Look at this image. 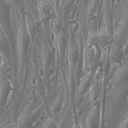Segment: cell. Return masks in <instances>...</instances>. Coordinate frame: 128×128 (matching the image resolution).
Here are the masks:
<instances>
[{"label":"cell","instance_id":"cell-1","mask_svg":"<svg viewBox=\"0 0 128 128\" xmlns=\"http://www.w3.org/2000/svg\"><path fill=\"white\" fill-rule=\"evenodd\" d=\"M103 76L102 68L100 66L95 74L90 90L92 100L94 105L98 104V100L102 92Z\"/></svg>","mask_w":128,"mask_h":128},{"label":"cell","instance_id":"cell-2","mask_svg":"<svg viewBox=\"0 0 128 128\" xmlns=\"http://www.w3.org/2000/svg\"><path fill=\"white\" fill-rule=\"evenodd\" d=\"M12 90L10 80L6 78H2L0 86V109L2 110L5 107Z\"/></svg>","mask_w":128,"mask_h":128},{"label":"cell","instance_id":"cell-3","mask_svg":"<svg viewBox=\"0 0 128 128\" xmlns=\"http://www.w3.org/2000/svg\"><path fill=\"white\" fill-rule=\"evenodd\" d=\"M100 106L98 104L94 105L88 114L86 120V125L88 128H100Z\"/></svg>","mask_w":128,"mask_h":128},{"label":"cell","instance_id":"cell-4","mask_svg":"<svg viewBox=\"0 0 128 128\" xmlns=\"http://www.w3.org/2000/svg\"><path fill=\"white\" fill-rule=\"evenodd\" d=\"M96 52V48L88 44L86 46L83 58L84 70L87 72H90L91 64L95 57Z\"/></svg>","mask_w":128,"mask_h":128},{"label":"cell","instance_id":"cell-5","mask_svg":"<svg viewBox=\"0 0 128 128\" xmlns=\"http://www.w3.org/2000/svg\"><path fill=\"white\" fill-rule=\"evenodd\" d=\"M0 54L8 61L11 60L10 42L6 36L4 32L0 33Z\"/></svg>","mask_w":128,"mask_h":128},{"label":"cell","instance_id":"cell-6","mask_svg":"<svg viewBox=\"0 0 128 128\" xmlns=\"http://www.w3.org/2000/svg\"><path fill=\"white\" fill-rule=\"evenodd\" d=\"M124 56V50L122 46L116 43L112 45L110 52L111 61L114 64H120L122 63Z\"/></svg>","mask_w":128,"mask_h":128},{"label":"cell","instance_id":"cell-7","mask_svg":"<svg viewBox=\"0 0 128 128\" xmlns=\"http://www.w3.org/2000/svg\"><path fill=\"white\" fill-rule=\"evenodd\" d=\"M96 74L89 72L83 78H82L80 83V96H84L90 90Z\"/></svg>","mask_w":128,"mask_h":128},{"label":"cell","instance_id":"cell-8","mask_svg":"<svg viewBox=\"0 0 128 128\" xmlns=\"http://www.w3.org/2000/svg\"><path fill=\"white\" fill-rule=\"evenodd\" d=\"M26 30L30 37L31 42H32L37 33L38 24L34 21V19L29 14L26 16Z\"/></svg>","mask_w":128,"mask_h":128},{"label":"cell","instance_id":"cell-9","mask_svg":"<svg viewBox=\"0 0 128 128\" xmlns=\"http://www.w3.org/2000/svg\"><path fill=\"white\" fill-rule=\"evenodd\" d=\"M58 46L62 60L64 61L66 55V51L67 45V36L64 30H62L56 38Z\"/></svg>","mask_w":128,"mask_h":128},{"label":"cell","instance_id":"cell-10","mask_svg":"<svg viewBox=\"0 0 128 128\" xmlns=\"http://www.w3.org/2000/svg\"><path fill=\"white\" fill-rule=\"evenodd\" d=\"M80 56L78 47L76 44L72 45L69 51L68 58L72 68L74 71Z\"/></svg>","mask_w":128,"mask_h":128},{"label":"cell","instance_id":"cell-11","mask_svg":"<svg viewBox=\"0 0 128 128\" xmlns=\"http://www.w3.org/2000/svg\"><path fill=\"white\" fill-rule=\"evenodd\" d=\"M38 9L40 14L45 18H48L52 12V6L48 0L38 2Z\"/></svg>","mask_w":128,"mask_h":128},{"label":"cell","instance_id":"cell-12","mask_svg":"<svg viewBox=\"0 0 128 128\" xmlns=\"http://www.w3.org/2000/svg\"><path fill=\"white\" fill-rule=\"evenodd\" d=\"M99 44L98 46L100 50L105 48L108 45L110 40V36L106 29H102L98 32Z\"/></svg>","mask_w":128,"mask_h":128},{"label":"cell","instance_id":"cell-13","mask_svg":"<svg viewBox=\"0 0 128 128\" xmlns=\"http://www.w3.org/2000/svg\"><path fill=\"white\" fill-rule=\"evenodd\" d=\"M44 63L45 66L46 72L50 70V64L53 58V53L50 48L46 46L44 48Z\"/></svg>","mask_w":128,"mask_h":128},{"label":"cell","instance_id":"cell-14","mask_svg":"<svg viewBox=\"0 0 128 128\" xmlns=\"http://www.w3.org/2000/svg\"><path fill=\"white\" fill-rule=\"evenodd\" d=\"M116 82L123 83L128 80V67H122L118 70L116 76Z\"/></svg>","mask_w":128,"mask_h":128},{"label":"cell","instance_id":"cell-15","mask_svg":"<svg viewBox=\"0 0 128 128\" xmlns=\"http://www.w3.org/2000/svg\"><path fill=\"white\" fill-rule=\"evenodd\" d=\"M99 36L98 32L92 31L90 32L88 36V44L96 48L98 46Z\"/></svg>","mask_w":128,"mask_h":128},{"label":"cell","instance_id":"cell-16","mask_svg":"<svg viewBox=\"0 0 128 128\" xmlns=\"http://www.w3.org/2000/svg\"><path fill=\"white\" fill-rule=\"evenodd\" d=\"M52 30L54 33L56 38L60 34V33L62 32V24L60 20L58 18H56L52 24Z\"/></svg>","mask_w":128,"mask_h":128},{"label":"cell","instance_id":"cell-17","mask_svg":"<svg viewBox=\"0 0 128 128\" xmlns=\"http://www.w3.org/2000/svg\"><path fill=\"white\" fill-rule=\"evenodd\" d=\"M34 124L32 122L30 117L20 120L16 126L17 128H34Z\"/></svg>","mask_w":128,"mask_h":128},{"label":"cell","instance_id":"cell-18","mask_svg":"<svg viewBox=\"0 0 128 128\" xmlns=\"http://www.w3.org/2000/svg\"><path fill=\"white\" fill-rule=\"evenodd\" d=\"M57 124L52 119L47 120L44 124V128H58Z\"/></svg>","mask_w":128,"mask_h":128},{"label":"cell","instance_id":"cell-19","mask_svg":"<svg viewBox=\"0 0 128 128\" xmlns=\"http://www.w3.org/2000/svg\"><path fill=\"white\" fill-rule=\"evenodd\" d=\"M73 128H82V125L80 124L78 118L77 116L74 117V124H73Z\"/></svg>","mask_w":128,"mask_h":128},{"label":"cell","instance_id":"cell-20","mask_svg":"<svg viewBox=\"0 0 128 128\" xmlns=\"http://www.w3.org/2000/svg\"><path fill=\"white\" fill-rule=\"evenodd\" d=\"M120 128H128V118L122 124Z\"/></svg>","mask_w":128,"mask_h":128},{"label":"cell","instance_id":"cell-21","mask_svg":"<svg viewBox=\"0 0 128 128\" xmlns=\"http://www.w3.org/2000/svg\"><path fill=\"white\" fill-rule=\"evenodd\" d=\"M2 64V56L0 54V68H1Z\"/></svg>","mask_w":128,"mask_h":128},{"label":"cell","instance_id":"cell-22","mask_svg":"<svg viewBox=\"0 0 128 128\" xmlns=\"http://www.w3.org/2000/svg\"><path fill=\"white\" fill-rule=\"evenodd\" d=\"M82 128H87V126L86 125V123L85 124H82Z\"/></svg>","mask_w":128,"mask_h":128},{"label":"cell","instance_id":"cell-23","mask_svg":"<svg viewBox=\"0 0 128 128\" xmlns=\"http://www.w3.org/2000/svg\"><path fill=\"white\" fill-rule=\"evenodd\" d=\"M58 128H59V127H58Z\"/></svg>","mask_w":128,"mask_h":128}]
</instances>
